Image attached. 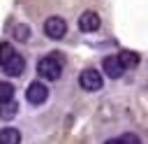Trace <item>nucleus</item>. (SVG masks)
Segmentation results:
<instances>
[{
    "label": "nucleus",
    "mask_w": 148,
    "mask_h": 144,
    "mask_svg": "<svg viewBox=\"0 0 148 144\" xmlns=\"http://www.w3.org/2000/svg\"><path fill=\"white\" fill-rule=\"evenodd\" d=\"M37 72L42 79H49V81H56L60 74H62V60L56 58V56H46L37 63Z\"/></svg>",
    "instance_id": "1"
},
{
    "label": "nucleus",
    "mask_w": 148,
    "mask_h": 144,
    "mask_svg": "<svg viewBox=\"0 0 148 144\" xmlns=\"http://www.w3.org/2000/svg\"><path fill=\"white\" fill-rule=\"evenodd\" d=\"M44 33H46V37H51V39H60V37H65V33H67V23H65L60 16H49L46 23H44Z\"/></svg>",
    "instance_id": "2"
},
{
    "label": "nucleus",
    "mask_w": 148,
    "mask_h": 144,
    "mask_svg": "<svg viewBox=\"0 0 148 144\" xmlns=\"http://www.w3.org/2000/svg\"><path fill=\"white\" fill-rule=\"evenodd\" d=\"M79 84H81V88H83V91H99V88H102V74H99L97 70L88 67V70H83V72H81Z\"/></svg>",
    "instance_id": "3"
},
{
    "label": "nucleus",
    "mask_w": 148,
    "mask_h": 144,
    "mask_svg": "<svg viewBox=\"0 0 148 144\" xmlns=\"http://www.w3.org/2000/svg\"><path fill=\"white\" fill-rule=\"evenodd\" d=\"M25 98H28L30 105H42V102L49 98V88H46L44 84H39V81H32V84L28 86V91H25Z\"/></svg>",
    "instance_id": "4"
},
{
    "label": "nucleus",
    "mask_w": 148,
    "mask_h": 144,
    "mask_svg": "<svg viewBox=\"0 0 148 144\" xmlns=\"http://www.w3.org/2000/svg\"><path fill=\"white\" fill-rule=\"evenodd\" d=\"M102 67H104V72H106L111 79H118V77H123V72H125V65H123L120 56H106V58L102 60Z\"/></svg>",
    "instance_id": "5"
},
{
    "label": "nucleus",
    "mask_w": 148,
    "mask_h": 144,
    "mask_svg": "<svg viewBox=\"0 0 148 144\" xmlns=\"http://www.w3.org/2000/svg\"><path fill=\"white\" fill-rule=\"evenodd\" d=\"M5 72L9 74V77H21L23 74V70H25V60H23V56H18V53H14L5 65Z\"/></svg>",
    "instance_id": "6"
},
{
    "label": "nucleus",
    "mask_w": 148,
    "mask_h": 144,
    "mask_svg": "<svg viewBox=\"0 0 148 144\" xmlns=\"http://www.w3.org/2000/svg\"><path fill=\"white\" fill-rule=\"evenodd\" d=\"M79 28H81L83 33L97 30V28H99V16H97L95 12H83V14L79 16Z\"/></svg>",
    "instance_id": "7"
},
{
    "label": "nucleus",
    "mask_w": 148,
    "mask_h": 144,
    "mask_svg": "<svg viewBox=\"0 0 148 144\" xmlns=\"http://www.w3.org/2000/svg\"><path fill=\"white\" fill-rule=\"evenodd\" d=\"M0 144H21V132L16 128H2L0 130Z\"/></svg>",
    "instance_id": "8"
},
{
    "label": "nucleus",
    "mask_w": 148,
    "mask_h": 144,
    "mask_svg": "<svg viewBox=\"0 0 148 144\" xmlns=\"http://www.w3.org/2000/svg\"><path fill=\"white\" fill-rule=\"evenodd\" d=\"M18 114V105L14 102V100H7V102H0V118H5V121H9V118H14Z\"/></svg>",
    "instance_id": "9"
},
{
    "label": "nucleus",
    "mask_w": 148,
    "mask_h": 144,
    "mask_svg": "<svg viewBox=\"0 0 148 144\" xmlns=\"http://www.w3.org/2000/svg\"><path fill=\"white\" fill-rule=\"evenodd\" d=\"M14 100V86L9 81H0V102Z\"/></svg>",
    "instance_id": "10"
},
{
    "label": "nucleus",
    "mask_w": 148,
    "mask_h": 144,
    "mask_svg": "<svg viewBox=\"0 0 148 144\" xmlns=\"http://www.w3.org/2000/svg\"><path fill=\"white\" fill-rule=\"evenodd\" d=\"M14 53H16V51H14V46H12V44H7V42H2V44H0V65H5Z\"/></svg>",
    "instance_id": "11"
},
{
    "label": "nucleus",
    "mask_w": 148,
    "mask_h": 144,
    "mask_svg": "<svg viewBox=\"0 0 148 144\" xmlns=\"http://www.w3.org/2000/svg\"><path fill=\"white\" fill-rule=\"evenodd\" d=\"M120 60H123L125 67H134V65L139 63V56L132 53V51H123V53H120Z\"/></svg>",
    "instance_id": "12"
},
{
    "label": "nucleus",
    "mask_w": 148,
    "mask_h": 144,
    "mask_svg": "<svg viewBox=\"0 0 148 144\" xmlns=\"http://www.w3.org/2000/svg\"><path fill=\"white\" fill-rule=\"evenodd\" d=\"M14 37H16L18 42H28V37H30V28L23 26V23L16 26V28H14Z\"/></svg>",
    "instance_id": "13"
},
{
    "label": "nucleus",
    "mask_w": 148,
    "mask_h": 144,
    "mask_svg": "<svg viewBox=\"0 0 148 144\" xmlns=\"http://www.w3.org/2000/svg\"><path fill=\"white\" fill-rule=\"evenodd\" d=\"M120 144H141V139H139L134 132H125V135L120 137Z\"/></svg>",
    "instance_id": "14"
},
{
    "label": "nucleus",
    "mask_w": 148,
    "mask_h": 144,
    "mask_svg": "<svg viewBox=\"0 0 148 144\" xmlns=\"http://www.w3.org/2000/svg\"><path fill=\"white\" fill-rule=\"evenodd\" d=\"M104 144H120V139H106Z\"/></svg>",
    "instance_id": "15"
}]
</instances>
